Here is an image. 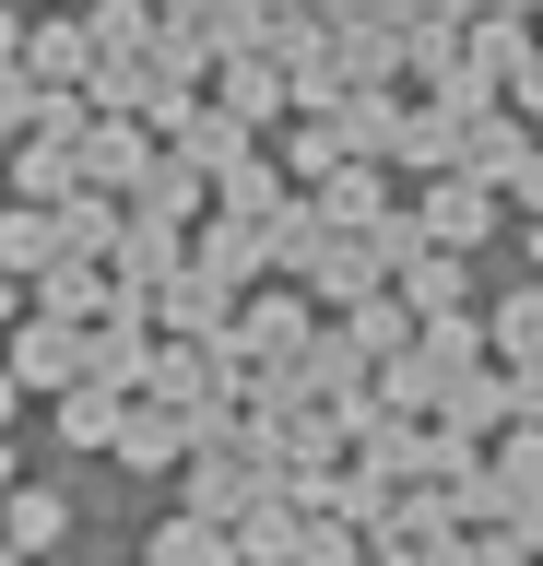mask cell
Listing matches in <instances>:
<instances>
[{
    "instance_id": "obj_10",
    "label": "cell",
    "mask_w": 543,
    "mask_h": 566,
    "mask_svg": "<svg viewBox=\"0 0 543 566\" xmlns=\"http://www.w3.org/2000/svg\"><path fill=\"white\" fill-rule=\"evenodd\" d=\"M95 295H107L95 260H48V307H95Z\"/></svg>"
},
{
    "instance_id": "obj_16",
    "label": "cell",
    "mask_w": 543,
    "mask_h": 566,
    "mask_svg": "<svg viewBox=\"0 0 543 566\" xmlns=\"http://www.w3.org/2000/svg\"><path fill=\"white\" fill-rule=\"evenodd\" d=\"M107 424H118V389H107V378L72 389V437H107Z\"/></svg>"
},
{
    "instance_id": "obj_12",
    "label": "cell",
    "mask_w": 543,
    "mask_h": 566,
    "mask_svg": "<svg viewBox=\"0 0 543 566\" xmlns=\"http://www.w3.org/2000/svg\"><path fill=\"white\" fill-rule=\"evenodd\" d=\"M295 331H307V318H295L284 295H260V307H249V343H260V354H295Z\"/></svg>"
},
{
    "instance_id": "obj_11",
    "label": "cell",
    "mask_w": 543,
    "mask_h": 566,
    "mask_svg": "<svg viewBox=\"0 0 543 566\" xmlns=\"http://www.w3.org/2000/svg\"><path fill=\"white\" fill-rule=\"evenodd\" d=\"M272 189H284V177L260 166V154H237V166H224V201H237V212H272Z\"/></svg>"
},
{
    "instance_id": "obj_6",
    "label": "cell",
    "mask_w": 543,
    "mask_h": 566,
    "mask_svg": "<svg viewBox=\"0 0 543 566\" xmlns=\"http://www.w3.org/2000/svg\"><path fill=\"white\" fill-rule=\"evenodd\" d=\"M83 366V343L60 331V318H36V331H12V378H72Z\"/></svg>"
},
{
    "instance_id": "obj_5",
    "label": "cell",
    "mask_w": 543,
    "mask_h": 566,
    "mask_svg": "<svg viewBox=\"0 0 543 566\" xmlns=\"http://www.w3.org/2000/svg\"><path fill=\"white\" fill-rule=\"evenodd\" d=\"M426 237L437 248H472V237H484V177H449V189H437V201H426Z\"/></svg>"
},
{
    "instance_id": "obj_20",
    "label": "cell",
    "mask_w": 543,
    "mask_h": 566,
    "mask_svg": "<svg viewBox=\"0 0 543 566\" xmlns=\"http://www.w3.org/2000/svg\"><path fill=\"white\" fill-rule=\"evenodd\" d=\"M0 318H12V272H0Z\"/></svg>"
},
{
    "instance_id": "obj_2",
    "label": "cell",
    "mask_w": 543,
    "mask_h": 566,
    "mask_svg": "<svg viewBox=\"0 0 543 566\" xmlns=\"http://www.w3.org/2000/svg\"><path fill=\"white\" fill-rule=\"evenodd\" d=\"M83 177H95V189H143V177H154L143 118H83Z\"/></svg>"
},
{
    "instance_id": "obj_14",
    "label": "cell",
    "mask_w": 543,
    "mask_h": 566,
    "mask_svg": "<svg viewBox=\"0 0 543 566\" xmlns=\"http://www.w3.org/2000/svg\"><path fill=\"white\" fill-rule=\"evenodd\" d=\"M118 449H130V460H178V424H166V413H130V424H118Z\"/></svg>"
},
{
    "instance_id": "obj_9",
    "label": "cell",
    "mask_w": 543,
    "mask_h": 566,
    "mask_svg": "<svg viewBox=\"0 0 543 566\" xmlns=\"http://www.w3.org/2000/svg\"><path fill=\"white\" fill-rule=\"evenodd\" d=\"M143 201H154V212H189V201H201V166H189V154H154Z\"/></svg>"
},
{
    "instance_id": "obj_18",
    "label": "cell",
    "mask_w": 543,
    "mask_h": 566,
    "mask_svg": "<svg viewBox=\"0 0 543 566\" xmlns=\"http://www.w3.org/2000/svg\"><path fill=\"white\" fill-rule=\"evenodd\" d=\"M520 177H532V201H543V154H532V166H520Z\"/></svg>"
},
{
    "instance_id": "obj_1",
    "label": "cell",
    "mask_w": 543,
    "mask_h": 566,
    "mask_svg": "<svg viewBox=\"0 0 543 566\" xmlns=\"http://www.w3.org/2000/svg\"><path fill=\"white\" fill-rule=\"evenodd\" d=\"M95 60H107V48H95V24H72V12L24 24V71H36V83H60V95H72V83H95Z\"/></svg>"
},
{
    "instance_id": "obj_17",
    "label": "cell",
    "mask_w": 543,
    "mask_h": 566,
    "mask_svg": "<svg viewBox=\"0 0 543 566\" xmlns=\"http://www.w3.org/2000/svg\"><path fill=\"white\" fill-rule=\"evenodd\" d=\"M12 48H24V0H0V71H12Z\"/></svg>"
},
{
    "instance_id": "obj_13",
    "label": "cell",
    "mask_w": 543,
    "mask_h": 566,
    "mask_svg": "<svg viewBox=\"0 0 543 566\" xmlns=\"http://www.w3.org/2000/svg\"><path fill=\"white\" fill-rule=\"evenodd\" d=\"M154 566H224V543H213V531H201V520H178V531H166V543H154Z\"/></svg>"
},
{
    "instance_id": "obj_7",
    "label": "cell",
    "mask_w": 543,
    "mask_h": 566,
    "mask_svg": "<svg viewBox=\"0 0 543 566\" xmlns=\"http://www.w3.org/2000/svg\"><path fill=\"white\" fill-rule=\"evenodd\" d=\"M0 260H12V272H48V260H60V224H48V212H0Z\"/></svg>"
},
{
    "instance_id": "obj_4",
    "label": "cell",
    "mask_w": 543,
    "mask_h": 566,
    "mask_svg": "<svg viewBox=\"0 0 543 566\" xmlns=\"http://www.w3.org/2000/svg\"><path fill=\"white\" fill-rule=\"evenodd\" d=\"M331 224H378V237L401 224L390 189H378V166H331Z\"/></svg>"
},
{
    "instance_id": "obj_21",
    "label": "cell",
    "mask_w": 543,
    "mask_h": 566,
    "mask_svg": "<svg viewBox=\"0 0 543 566\" xmlns=\"http://www.w3.org/2000/svg\"><path fill=\"white\" fill-rule=\"evenodd\" d=\"M0 472H12V449H0Z\"/></svg>"
},
{
    "instance_id": "obj_8",
    "label": "cell",
    "mask_w": 543,
    "mask_h": 566,
    "mask_svg": "<svg viewBox=\"0 0 543 566\" xmlns=\"http://www.w3.org/2000/svg\"><path fill=\"white\" fill-rule=\"evenodd\" d=\"M166 318L213 331V318H224V272H201V260H189V272H178V295H166Z\"/></svg>"
},
{
    "instance_id": "obj_3",
    "label": "cell",
    "mask_w": 543,
    "mask_h": 566,
    "mask_svg": "<svg viewBox=\"0 0 543 566\" xmlns=\"http://www.w3.org/2000/svg\"><path fill=\"white\" fill-rule=\"evenodd\" d=\"M284 106H295V71L284 60H237V71H224V118L260 130V118H284Z\"/></svg>"
},
{
    "instance_id": "obj_19",
    "label": "cell",
    "mask_w": 543,
    "mask_h": 566,
    "mask_svg": "<svg viewBox=\"0 0 543 566\" xmlns=\"http://www.w3.org/2000/svg\"><path fill=\"white\" fill-rule=\"evenodd\" d=\"M0 413H12V366H0Z\"/></svg>"
},
{
    "instance_id": "obj_15",
    "label": "cell",
    "mask_w": 543,
    "mask_h": 566,
    "mask_svg": "<svg viewBox=\"0 0 543 566\" xmlns=\"http://www.w3.org/2000/svg\"><path fill=\"white\" fill-rule=\"evenodd\" d=\"M12 543H60V495H12Z\"/></svg>"
}]
</instances>
